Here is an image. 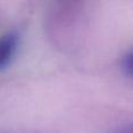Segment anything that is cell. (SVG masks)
I'll list each match as a JSON object with an SVG mask.
<instances>
[{
    "instance_id": "6da1fadb",
    "label": "cell",
    "mask_w": 133,
    "mask_h": 133,
    "mask_svg": "<svg viewBox=\"0 0 133 133\" xmlns=\"http://www.w3.org/2000/svg\"><path fill=\"white\" fill-rule=\"evenodd\" d=\"M20 46V34L18 30L11 29L0 35V71L5 70L16 55Z\"/></svg>"
},
{
    "instance_id": "3957f363",
    "label": "cell",
    "mask_w": 133,
    "mask_h": 133,
    "mask_svg": "<svg viewBox=\"0 0 133 133\" xmlns=\"http://www.w3.org/2000/svg\"><path fill=\"white\" fill-rule=\"evenodd\" d=\"M112 133H133V123H127L117 127Z\"/></svg>"
},
{
    "instance_id": "7a4b0ae2",
    "label": "cell",
    "mask_w": 133,
    "mask_h": 133,
    "mask_svg": "<svg viewBox=\"0 0 133 133\" xmlns=\"http://www.w3.org/2000/svg\"><path fill=\"white\" fill-rule=\"evenodd\" d=\"M122 69L123 72L126 76L133 78V49L130 50L122 60Z\"/></svg>"
}]
</instances>
